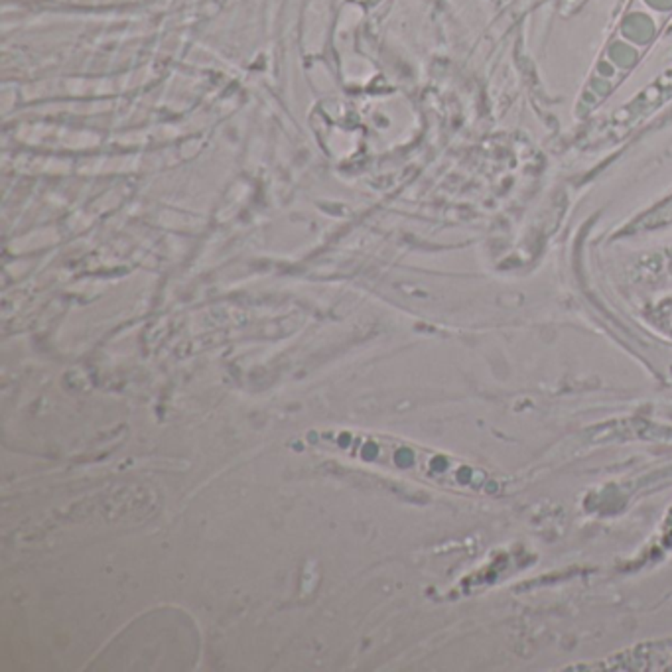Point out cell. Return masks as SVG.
Listing matches in <instances>:
<instances>
[{
	"label": "cell",
	"instance_id": "1",
	"mask_svg": "<svg viewBox=\"0 0 672 672\" xmlns=\"http://www.w3.org/2000/svg\"><path fill=\"white\" fill-rule=\"evenodd\" d=\"M568 672H672V635L661 639H649L621 651L607 654L603 659L564 666Z\"/></svg>",
	"mask_w": 672,
	"mask_h": 672
},
{
	"label": "cell",
	"instance_id": "2",
	"mask_svg": "<svg viewBox=\"0 0 672 672\" xmlns=\"http://www.w3.org/2000/svg\"><path fill=\"white\" fill-rule=\"evenodd\" d=\"M666 225H672V198L654 207L653 211H646L645 215L635 219L623 233H645V231L661 229Z\"/></svg>",
	"mask_w": 672,
	"mask_h": 672
}]
</instances>
